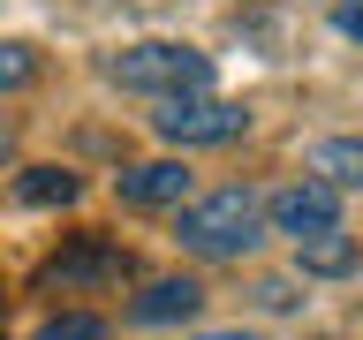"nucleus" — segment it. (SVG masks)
<instances>
[{"instance_id": "nucleus-10", "label": "nucleus", "mask_w": 363, "mask_h": 340, "mask_svg": "<svg viewBox=\"0 0 363 340\" xmlns=\"http://www.w3.org/2000/svg\"><path fill=\"white\" fill-rule=\"evenodd\" d=\"M318 174H325V189H348V181H363V144H348V136L318 144Z\"/></svg>"}, {"instance_id": "nucleus-12", "label": "nucleus", "mask_w": 363, "mask_h": 340, "mask_svg": "<svg viewBox=\"0 0 363 340\" xmlns=\"http://www.w3.org/2000/svg\"><path fill=\"white\" fill-rule=\"evenodd\" d=\"M30 76H38V53L16 45V38H0V91H23Z\"/></svg>"}, {"instance_id": "nucleus-5", "label": "nucleus", "mask_w": 363, "mask_h": 340, "mask_svg": "<svg viewBox=\"0 0 363 340\" xmlns=\"http://www.w3.org/2000/svg\"><path fill=\"white\" fill-rule=\"evenodd\" d=\"M129 265H136V257H129L121 242H106V234H84V242L61 249V257H53L38 280H45V288H91V280H121Z\"/></svg>"}, {"instance_id": "nucleus-11", "label": "nucleus", "mask_w": 363, "mask_h": 340, "mask_svg": "<svg viewBox=\"0 0 363 340\" xmlns=\"http://www.w3.org/2000/svg\"><path fill=\"white\" fill-rule=\"evenodd\" d=\"M38 340H106V317H91V310H53L38 325Z\"/></svg>"}, {"instance_id": "nucleus-8", "label": "nucleus", "mask_w": 363, "mask_h": 340, "mask_svg": "<svg viewBox=\"0 0 363 340\" xmlns=\"http://www.w3.org/2000/svg\"><path fill=\"white\" fill-rule=\"evenodd\" d=\"M295 265L303 272H318V280H348L356 272V234H311V242H295Z\"/></svg>"}, {"instance_id": "nucleus-14", "label": "nucleus", "mask_w": 363, "mask_h": 340, "mask_svg": "<svg viewBox=\"0 0 363 340\" xmlns=\"http://www.w3.org/2000/svg\"><path fill=\"white\" fill-rule=\"evenodd\" d=\"M8 152H16V129H8V121H0V159H8Z\"/></svg>"}, {"instance_id": "nucleus-1", "label": "nucleus", "mask_w": 363, "mask_h": 340, "mask_svg": "<svg viewBox=\"0 0 363 340\" xmlns=\"http://www.w3.org/2000/svg\"><path fill=\"white\" fill-rule=\"evenodd\" d=\"M174 242L197 249V257H250V249L265 242V204L250 197L242 181H227V189H212V197L182 204Z\"/></svg>"}, {"instance_id": "nucleus-4", "label": "nucleus", "mask_w": 363, "mask_h": 340, "mask_svg": "<svg viewBox=\"0 0 363 340\" xmlns=\"http://www.w3.org/2000/svg\"><path fill=\"white\" fill-rule=\"evenodd\" d=\"M265 220L280 227V234H295V242L333 234V227H340V189H325V181H288V189L265 204Z\"/></svg>"}, {"instance_id": "nucleus-6", "label": "nucleus", "mask_w": 363, "mask_h": 340, "mask_svg": "<svg viewBox=\"0 0 363 340\" xmlns=\"http://www.w3.org/2000/svg\"><path fill=\"white\" fill-rule=\"evenodd\" d=\"M113 189H121V204H136V212H159V204L189 197V166H182V159H144V166H121Z\"/></svg>"}, {"instance_id": "nucleus-13", "label": "nucleus", "mask_w": 363, "mask_h": 340, "mask_svg": "<svg viewBox=\"0 0 363 340\" xmlns=\"http://www.w3.org/2000/svg\"><path fill=\"white\" fill-rule=\"evenodd\" d=\"M197 340H265V333H242V325H227V333H197Z\"/></svg>"}, {"instance_id": "nucleus-9", "label": "nucleus", "mask_w": 363, "mask_h": 340, "mask_svg": "<svg viewBox=\"0 0 363 340\" xmlns=\"http://www.w3.org/2000/svg\"><path fill=\"white\" fill-rule=\"evenodd\" d=\"M76 189H84V181L68 174V166H30V174L16 181L23 204H76Z\"/></svg>"}, {"instance_id": "nucleus-2", "label": "nucleus", "mask_w": 363, "mask_h": 340, "mask_svg": "<svg viewBox=\"0 0 363 340\" xmlns=\"http://www.w3.org/2000/svg\"><path fill=\"white\" fill-rule=\"evenodd\" d=\"M106 76L121 91H152V98H189V91L212 84V61L197 45H174V38H144V45H121L106 61Z\"/></svg>"}, {"instance_id": "nucleus-3", "label": "nucleus", "mask_w": 363, "mask_h": 340, "mask_svg": "<svg viewBox=\"0 0 363 340\" xmlns=\"http://www.w3.org/2000/svg\"><path fill=\"white\" fill-rule=\"evenodd\" d=\"M152 129L167 136V144H235V136L250 129V113L235 106V98H212V91H189V98H159Z\"/></svg>"}, {"instance_id": "nucleus-7", "label": "nucleus", "mask_w": 363, "mask_h": 340, "mask_svg": "<svg viewBox=\"0 0 363 340\" xmlns=\"http://www.w3.org/2000/svg\"><path fill=\"white\" fill-rule=\"evenodd\" d=\"M197 302H204L197 280H152L129 302V325H182V317H197Z\"/></svg>"}]
</instances>
